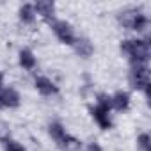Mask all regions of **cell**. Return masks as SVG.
Wrapping results in <instances>:
<instances>
[{"label":"cell","mask_w":151,"mask_h":151,"mask_svg":"<svg viewBox=\"0 0 151 151\" xmlns=\"http://www.w3.org/2000/svg\"><path fill=\"white\" fill-rule=\"evenodd\" d=\"M119 48L126 55V59L132 62V66L147 64L149 55H151L147 39H124V41H121Z\"/></svg>","instance_id":"6da1fadb"},{"label":"cell","mask_w":151,"mask_h":151,"mask_svg":"<svg viewBox=\"0 0 151 151\" xmlns=\"http://www.w3.org/2000/svg\"><path fill=\"white\" fill-rule=\"evenodd\" d=\"M117 20L124 29H130V30H135V32H144L149 25L147 16L139 9H124V11L119 13Z\"/></svg>","instance_id":"7a4b0ae2"},{"label":"cell","mask_w":151,"mask_h":151,"mask_svg":"<svg viewBox=\"0 0 151 151\" xmlns=\"http://www.w3.org/2000/svg\"><path fill=\"white\" fill-rule=\"evenodd\" d=\"M110 96L107 94H100L98 96V101H96V107L91 109V116L93 119L98 123V126L101 130H109L112 128V119H110Z\"/></svg>","instance_id":"3957f363"},{"label":"cell","mask_w":151,"mask_h":151,"mask_svg":"<svg viewBox=\"0 0 151 151\" xmlns=\"http://www.w3.org/2000/svg\"><path fill=\"white\" fill-rule=\"evenodd\" d=\"M128 82H130L132 89L144 91L146 94H149V68H147V64L132 66V69L128 73Z\"/></svg>","instance_id":"277c9868"},{"label":"cell","mask_w":151,"mask_h":151,"mask_svg":"<svg viewBox=\"0 0 151 151\" xmlns=\"http://www.w3.org/2000/svg\"><path fill=\"white\" fill-rule=\"evenodd\" d=\"M52 30H53V34L57 36V39L60 43L69 45V46L75 45V39H77V36H75V29L66 20H55V22H52Z\"/></svg>","instance_id":"5b68a950"},{"label":"cell","mask_w":151,"mask_h":151,"mask_svg":"<svg viewBox=\"0 0 151 151\" xmlns=\"http://www.w3.org/2000/svg\"><path fill=\"white\" fill-rule=\"evenodd\" d=\"M22 103L20 93L13 87H2L0 89V109H16Z\"/></svg>","instance_id":"8992f818"},{"label":"cell","mask_w":151,"mask_h":151,"mask_svg":"<svg viewBox=\"0 0 151 151\" xmlns=\"http://www.w3.org/2000/svg\"><path fill=\"white\" fill-rule=\"evenodd\" d=\"M34 11L36 14H39L41 18H45L46 22H55V4L50 0H39L34 4Z\"/></svg>","instance_id":"52a82bcc"},{"label":"cell","mask_w":151,"mask_h":151,"mask_svg":"<svg viewBox=\"0 0 151 151\" xmlns=\"http://www.w3.org/2000/svg\"><path fill=\"white\" fill-rule=\"evenodd\" d=\"M37 93H41L43 96H52V94H57L59 93V87L48 78V77H37L36 82H34Z\"/></svg>","instance_id":"ba28073f"},{"label":"cell","mask_w":151,"mask_h":151,"mask_svg":"<svg viewBox=\"0 0 151 151\" xmlns=\"http://www.w3.org/2000/svg\"><path fill=\"white\" fill-rule=\"evenodd\" d=\"M110 107L117 112H124L130 107V94L126 91H117L110 96Z\"/></svg>","instance_id":"9c48e42d"},{"label":"cell","mask_w":151,"mask_h":151,"mask_svg":"<svg viewBox=\"0 0 151 151\" xmlns=\"http://www.w3.org/2000/svg\"><path fill=\"white\" fill-rule=\"evenodd\" d=\"M75 52H77L80 57H91L93 55V52H94V46H93V43L87 39V37H77L75 39Z\"/></svg>","instance_id":"30bf717a"},{"label":"cell","mask_w":151,"mask_h":151,"mask_svg":"<svg viewBox=\"0 0 151 151\" xmlns=\"http://www.w3.org/2000/svg\"><path fill=\"white\" fill-rule=\"evenodd\" d=\"M62 151H82V142L77 139V137H73V135H68L57 144Z\"/></svg>","instance_id":"8fae6325"},{"label":"cell","mask_w":151,"mask_h":151,"mask_svg":"<svg viewBox=\"0 0 151 151\" xmlns=\"http://www.w3.org/2000/svg\"><path fill=\"white\" fill-rule=\"evenodd\" d=\"M36 57H34V52L30 48H22L20 50V66L23 69H34L36 68Z\"/></svg>","instance_id":"7c38bea8"},{"label":"cell","mask_w":151,"mask_h":151,"mask_svg":"<svg viewBox=\"0 0 151 151\" xmlns=\"http://www.w3.org/2000/svg\"><path fill=\"white\" fill-rule=\"evenodd\" d=\"M18 14H20V20H22L23 23H27V25L34 23V22H36V16H37L36 11H34V6H32V4H23V6L20 7Z\"/></svg>","instance_id":"4fadbf2b"},{"label":"cell","mask_w":151,"mask_h":151,"mask_svg":"<svg viewBox=\"0 0 151 151\" xmlns=\"http://www.w3.org/2000/svg\"><path fill=\"white\" fill-rule=\"evenodd\" d=\"M48 133H50V137L59 144V142L66 137V128H64L59 121H53V123L48 124Z\"/></svg>","instance_id":"5bb4252c"},{"label":"cell","mask_w":151,"mask_h":151,"mask_svg":"<svg viewBox=\"0 0 151 151\" xmlns=\"http://www.w3.org/2000/svg\"><path fill=\"white\" fill-rule=\"evenodd\" d=\"M137 146L142 149V151H151V137H149V133H140L139 137H137Z\"/></svg>","instance_id":"9a60e30c"},{"label":"cell","mask_w":151,"mask_h":151,"mask_svg":"<svg viewBox=\"0 0 151 151\" xmlns=\"http://www.w3.org/2000/svg\"><path fill=\"white\" fill-rule=\"evenodd\" d=\"M4 151H27L20 142L16 140H11V139H6L4 140Z\"/></svg>","instance_id":"2e32d148"},{"label":"cell","mask_w":151,"mask_h":151,"mask_svg":"<svg viewBox=\"0 0 151 151\" xmlns=\"http://www.w3.org/2000/svg\"><path fill=\"white\" fill-rule=\"evenodd\" d=\"M84 151H103V149H101V146H100L98 142H89Z\"/></svg>","instance_id":"e0dca14e"},{"label":"cell","mask_w":151,"mask_h":151,"mask_svg":"<svg viewBox=\"0 0 151 151\" xmlns=\"http://www.w3.org/2000/svg\"><path fill=\"white\" fill-rule=\"evenodd\" d=\"M2 84H4V75H2V71H0V89H2Z\"/></svg>","instance_id":"ac0fdd59"}]
</instances>
